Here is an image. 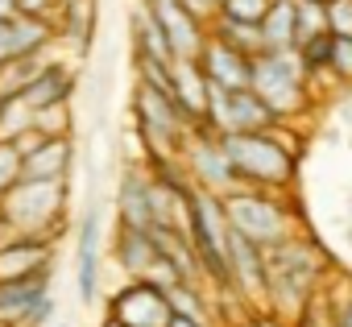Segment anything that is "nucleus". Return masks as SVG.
I'll return each mask as SVG.
<instances>
[{"label":"nucleus","instance_id":"nucleus-1","mask_svg":"<svg viewBox=\"0 0 352 327\" xmlns=\"http://www.w3.org/2000/svg\"><path fill=\"white\" fill-rule=\"evenodd\" d=\"M327 273V253L311 240H282L274 249H265V294L270 306L278 311H298L315 298L319 282Z\"/></svg>","mask_w":352,"mask_h":327},{"label":"nucleus","instance_id":"nucleus-2","mask_svg":"<svg viewBox=\"0 0 352 327\" xmlns=\"http://www.w3.org/2000/svg\"><path fill=\"white\" fill-rule=\"evenodd\" d=\"M67 203H71V183L67 179H17L0 195V220L17 236H50L67 228Z\"/></svg>","mask_w":352,"mask_h":327},{"label":"nucleus","instance_id":"nucleus-3","mask_svg":"<svg viewBox=\"0 0 352 327\" xmlns=\"http://www.w3.org/2000/svg\"><path fill=\"white\" fill-rule=\"evenodd\" d=\"M278 128H265V133H220V141H224V149H228V157H232V166H236L245 187L282 191V187L294 183L298 153H294V145H286L278 137Z\"/></svg>","mask_w":352,"mask_h":327},{"label":"nucleus","instance_id":"nucleus-4","mask_svg":"<svg viewBox=\"0 0 352 327\" xmlns=\"http://www.w3.org/2000/svg\"><path fill=\"white\" fill-rule=\"evenodd\" d=\"M253 91L274 108L278 120L307 112L311 104V75L298 50H261L253 58Z\"/></svg>","mask_w":352,"mask_h":327},{"label":"nucleus","instance_id":"nucleus-5","mask_svg":"<svg viewBox=\"0 0 352 327\" xmlns=\"http://www.w3.org/2000/svg\"><path fill=\"white\" fill-rule=\"evenodd\" d=\"M224 212H228V224L241 236H249L253 245H261V249H274V245L290 240V232H294L290 212L270 191H261V187H236V191H228L224 195Z\"/></svg>","mask_w":352,"mask_h":327},{"label":"nucleus","instance_id":"nucleus-6","mask_svg":"<svg viewBox=\"0 0 352 327\" xmlns=\"http://www.w3.org/2000/svg\"><path fill=\"white\" fill-rule=\"evenodd\" d=\"M183 170H187V179L195 187L216 191V195H228V191L245 187L236 166H232V157H228V149H224V141H220V133L208 128L204 120L195 124V133H191V141L183 149Z\"/></svg>","mask_w":352,"mask_h":327},{"label":"nucleus","instance_id":"nucleus-7","mask_svg":"<svg viewBox=\"0 0 352 327\" xmlns=\"http://www.w3.org/2000/svg\"><path fill=\"white\" fill-rule=\"evenodd\" d=\"M204 124H208V128H216V133H265V128H278L282 120L274 116V108H270L253 87L228 91V87L212 83Z\"/></svg>","mask_w":352,"mask_h":327},{"label":"nucleus","instance_id":"nucleus-8","mask_svg":"<svg viewBox=\"0 0 352 327\" xmlns=\"http://www.w3.org/2000/svg\"><path fill=\"white\" fill-rule=\"evenodd\" d=\"M108 315L120 319L124 327H170L174 306L166 298L162 286L145 282V278H129V286H120L108 302Z\"/></svg>","mask_w":352,"mask_h":327},{"label":"nucleus","instance_id":"nucleus-9","mask_svg":"<svg viewBox=\"0 0 352 327\" xmlns=\"http://www.w3.org/2000/svg\"><path fill=\"white\" fill-rule=\"evenodd\" d=\"M17 145H21V179H71L75 137H42V133H30Z\"/></svg>","mask_w":352,"mask_h":327},{"label":"nucleus","instance_id":"nucleus-10","mask_svg":"<svg viewBox=\"0 0 352 327\" xmlns=\"http://www.w3.org/2000/svg\"><path fill=\"white\" fill-rule=\"evenodd\" d=\"M145 5L153 9L157 25H162L170 50H174V58H199L204 54L208 30H204V21L183 5V0H145Z\"/></svg>","mask_w":352,"mask_h":327},{"label":"nucleus","instance_id":"nucleus-11","mask_svg":"<svg viewBox=\"0 0 352 327\" xmlns=\"http://www.w3.org/2000/svg\"><path fill=\"white\" fill-rule=\"evenodd\" d=\"M228 265H232V290L249 302H261L270 306V294H265V249L253 245L249 236H241L232 224H228Z\"/></svg>","mask_w":352,"mask_h":327},{"label":"nucleus","instance_id":"nucleus-12","mask_svg":"<svg viewBox=\"0 0 352 327\" xmlns=\"http://www.w3.org/2000/svg\"><path fill=\"white\" fill-rule=\"evenodd\" d=\"M54 273V240L50 236H13L0 245V282Z\"/></svg>","mask_w":352,"mask_h":327},{"label":"nucleus","instance_id":"nucleus-13","mask_svg":"<svg viewBox=\"0 0 352 327\" xmlns=\"http://www.w3.org/2000/svg\"><path fill=\"white\" fill-rule=\"evenodd\" d=\"M199 67L208 71L212 83L228 87V91H241V87H253V58L236 46H228L224 38L208 34L204 42V54H199Z\"/></svg>","mask_w":352,"mask_h":327},{"label":"nucleus","instance_id":"nucleus-14","mask_svg":"<svg viewBox=\"0 0 352 327\" xmlns=\"http://www.w3.org/2000/svg\"><path fill=\"white\" fill-rule=\"evenodd\" d=\"M75 290H79V302H83V306H91L96 294H100V207H87V212H83V224H79Z\"/></svg>","mask_w":352,"mask_h":327},{"label":"nucleus","instance_id":"nucleus-15","mask_svg":"<svg viewBox=\"0 0 352 327\" xmlns=\"http://www.w3.org/2000/svg\"><path fill=\"white\" fill-rule=\"evenodd\" d=\"M116 220L133 228H153V170L129 166L116 183Z\"/></svg>","mask_w":352,"mask_h":327},{"label":"nucleus","instance_id":"nucleus-16","mask_svg":"<svg viewBox=\"0 0 352 327\" xmlns=\"http://www.w3.org/2000/svg\"><path fill=\"white\" fill-rule=\"evenodd\" d=\"M170 75H174V100H179V108L199 124L208 116V91H212L208 71L199 67V58H174Z\"/></svg>","mask_w":352,"mask_h":327},{"label":"nucleus","instance_id":"nucleus-17","mask_svg":"<svg viewBox=\"0 0 352 327\" xmlns=\"http://www.w3.org/2000/svg\"><path fill=\"white\" fill-rule=\"evenodd\" d=\"M112 253H116V265L129 278H145L149 265L162 257L149 228H133V224H120V220H116V245H112Z\"/></svg>","mask_w":352,"mask_h":327},{"label":"nucleus","instance_id":"nucleus-18","mask_svg":"<svg viewBox=\"0 0 352 327\" xmlns=\"http://www.w3.org/2000/svg\"><path fill=\"white\" fill-rule=\"evenodd\" d=\"M75 71L67 67V63H46L42 71H38V79L34 83H25L17 95L38 112V108H50V104H67L71 95H75Z\"/></svg>","mask_w":352,"mask_h":327},{"label":"nucleus","instance_id":"nucleus-19","mask_svg":"<svg viewBox=\"0 0 352 327\" xmlns=\"http://www.w3.org/2000/svg\"><path fill=\"white\" fill-rule=\"evenodd\" d=\"M54 273H38V278H17V282H0V327H21V319L30 315V306L50 290Z\"/></svg>","mask_w":352,"mask_h":327},{"label":"nucleus","instance_id":"nucleus-20","mask_svg":"<svg viewBox=\"0 0 352 327\" xmlns=\"http://www.w3.org/2000/svg\"><path fill=\"white\" fill-rule=\"evenodd\" d=\"M54 30H58L63 42H71V50H79L87 58L91 38H96V0H63Z\"/></svg>","mask_w":352,"mask_h":327},{"label":"nucleus","instance_id":"nucleus-21","mask_svg":"<svg viewBox=\"0 0 352 327\" xmlns=\"http://www.w3.org/2000/svg\"><path fill=\"white\" fill-rule=\"evenodd\" d=\"M265 50H298V0H274L265 21Z\"/></svg>","mask_w":352,"mask_h":327},{"label":"nucleus","instance_id":"nucleus-22","mask_svg":"<svg viewBox=\"0 0 352 327\" xmlns=\"http://www.w3.org/2000/svg\"><path fill=\"white\" fill-rule=\"evenodd\" d=\"M212 34L216 38H224L228 46H236V50H245L249 58H257L261 50H265V34H261V25H253V21H232V17H216L212 21Z\"/></svg>","mask_w":352,"mask_h":327},{"label":"nucleus","instance_id":"nucleus-23","mask_svg":"<svg viewBox=\"0 0 352 327\" xmlns=\"http://www.w3.org/2000/svg\"><path fill=\"white\" fill-rule=\"evenodd\" d=\"M30 133H34V108L13 91H0V141H21Z\"/></svg>","mask_w":352,"mask_h":327},{"label":"nucleus","instance_id":"nucleus-24","mask_svg":"<svg viewBox=\"0 0 352 327\" xmlns=\"http://www.w3.org/2000/svg\"><path fill=\"white\" fill-rule=\"evenodd\" d=\"M166 298H170V306H174V315H187V319H199V323H208L212 327V311H208V298H204V286L199 282H174V286H166Z\"/></svg>","mask_w":352,"mask_h":327},{"label":"nucleus","instance_id":"nucleus-25","mask_svg":"<svg viewBox=\"0 0 352 327\" xmlns=\"http://www.w3.org/2000/svg\"><path fill=\"white\" fill-rule=\"evenodd\" d=\"M34 133L42 137H75V116H71V100L67 104H50L34 112Z\"/></svg>","mask_w":352,"mask_h":327},{"label":"nucleus","instance_id":"nucleus-26","mask_svg":"<svg viewBox=\"0 0 352 327\" xmlns=\"http://www.w3.org/2000/svg\"><path fill=\"white\" fill-rule=\"evenodd\" d=\"M331 42H336V34H315V38H307L298 46V58H302V67H307L311 79L323 75V71H331Z\"/></svg>","mask_w":352,"mask_h":327},{"label":"nucleus","instance_id":"nucleus-27","mask_svg":"<svg viewBox=\"0 0 352 327\" xmlns=\"http://www.w3.org/2000/svg\"><path fill=\"white\" fill-rule=\"evenodd\" d=\"M315 34H331L327 30V0H298V46Z\"/></svg>","mask_w":352,"mask_h":327},{"label":"nucleus","instance_id":"nucleus-28","mask_svg":"<svg viewBox=\"0 0 352 327\" xmlns=\"http://www.w3.org/2000/svg\"><path fill=\"white\" fill-rule=\"evenodd\" d=\"M21 179V145L17 141H0V195Z\"/></svg>","mask_w":352,"mask_h":327},{"label":"nucleus","instance_id":"nucleus-29","mask_svg":"<svg viewBox=\"0 0 352 327\" xmlns=\"http://www.w3.org/2000/svg\"><path fill=\"white\" fill-rule=\"evenodd\" d=\"M270 5L274 0H224V17H232V21H253V25H261L265 21V13H270Z\"/></svg>","mask_w":352,"mask_h":327},{"label":"nucleus","instance_id":"nucleus-30","mask_svg":"<svg viewBox=\"0 0 352 327\" xmlns=\"http://www.w3.org/2000/svg\"><path fill=\"white\" fill-rule=\"evenodd\" d=\"M327 30L336 38H352V0H327Z\"/></svg>","mask_w":352,"mask_h":327},{"label":"nucleus","instance_id":"nucleus-31","mask_svg":"<svg viewBox=\"0 0 352 327\" xmlns=\"http://www.w3.org/2000/svg\"><path fill=\"white\" fill-rule=\"evenodd\" d=\"M331 75L340 83H352V38H336L331 42Z\"/></svg>","mask_w":352,"mask_h":327},{"label":"nucleus","instance_id":"nucleus-32","mask_svg":"<svg viewBox=\"0 0 352 327\" xmlns=\"http://www.w3.org/2000/svg\"><path fill=\"white\" fill-rule=\"evenodd\" d=\"M54 311H58V302H54V290H46L34 306H30V315L21 319V327H50L54 323Z\"/></svg>","mask_w":352,"mask_h":327},{"label":"nucleus","instance_id":"nucleus-33","mask_svg":"<svg viewBox=\"0 0 352 327\" xmlns=\"http://www.w3.org/2000/svg\"><path fill=\"white\" fill-rule=\"evenodd\" d=\"M63 9V0H17V13L25 17H42V21H54Z\"/></svg>","mask_w":352,"mask_h":327},{"label":"nucleus","instance_id":"nucleus-34","mask_svg":"<svg viewBox=\"0 0 352 327\" xmlns=\"http://www.w3.org/2000/svg\"><path fill=\"white\" fill-rule=\"evenodd\" d=\"M17 58V46H13V21H0V67Z\"/></svg>","mask_w":352,"mask_h":327},{"label":"nucleus","instance_id":"nucleus-35","mask_svg":"<svg viewBox=\"0 0 352 327\" xmlns=\"http://www.w3.org/2000/svg\"><path fill=\"white\" fill-rule=\"evenodd\" d=\"M331 315H336V327H352V290L331 302Z\"/></svg>","mask_w":352,"mask_h":327},{"label":"nucleus","instance_id":"nucleus-36","mask_svg":"<svg viewBox=\"0 0 352 327\" xmlns=\"http://www.w3.org/2000/svg\"><path fill=\"white\" fill-rule=\"evenodd\" d=\"M183 5L199 17V21H216L220 17V9H216V0H183Z\"/></svg>","mask_w":352,"mask_h":327},{"label":"nucleus","instance_id":"nucleus-37","mask_svg":"<svg viewBox=\"0 0 352 327\" xmlns=\"http://www.w3.org/2000/svg\"><path fill=\"white\" fill-rule=\"evenodd\" d=\"M17 17V0H0V21H13Z\"/></svg>","mask_w":352,"mask_h":327},{"label":"nucleus","instance_id":"nucleus-38","mask_svg":"<svg viewBox=\"0 0 352 327\" xmlns=\"http://www.w3.org/2000/svg\"><path fill=\"white\" fill-rule=\"evenodd\" d=\"M170 327H208V323H199V319H187V315H174V319H170Z\"/></svg>","mask_w":352,"mask_h":327},{"label":"nucleus","instance_id":"nucleus-39","mask_svg":"<svg viewBox=\"0 0 352 327\" xmlns=\"http://www.w3.org/2000/svg\"><path fill=\"white\" fill-rule=\"evenodd\" d=\"M100 327H124V323H120V319H112V315H108V319H104V323H100Z\"/></svg>","mask_w":352,"mask_h":327},{"label":"nucleus","instance_id":"nucleus-40","mask_svg":"<svg viewBox=\"0 0 352 327\" xmlns=\"http://www.w3.org/2000/svg\"><path fill=\"white\" fill-rule=\"evenodd\" d=\"M50 327H71V323H50Z\"/></svg>","mask_w":352,"mask_h":327},{"label":"nucleus","instance_id":"nucleus-41","mask_svg":"<svg viewBox=\"0 0 352 327\" xmlns=\"http://www.w3.org/2000/svg\"><path fill=\"white\" fill-rule=\"evenodd\" d=\"M216 9H224V0H216Z\"/></svg>","mask_w":352,"mask_h":327},{"label":"nucleus","instance_id":"nucleus-42","mask_svg":"<svg viewBox=\"0 0 352 327\" xmlns=\"http://www.w3.org/2000/svg\"><path fill=\"white\" fill-rule=\"evenodd\" d=\"M348 236H352V220H348Z\"/></svg>","mask_w":352,"mask_h":327}]
</instances>
